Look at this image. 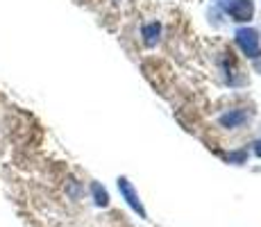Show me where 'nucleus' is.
I'll list each match as a JSON object with an SVG mask.
<instances>
[{
    "label": "nucleus",
    "instance_id": "f257e3e1",
    "mask_svg": "<svg viewBox=\"0 0 261 227\" xmlns=\"http://www.w3.org/2000/svg\"><path fill=\"white\" fill-rule=\"evenodd\" d=\"M237 43L243 50V55H248L250 59L261 57V45H259V32L252 28H241L237 30Z\"/></svg>",
    "mask_w": 261,
    "mask_h": 227
},
{
    "label": "nucleus",
    "instance_id": "f03ea898",
    "mask_svg": "<svg viewBox=\"0 0 261 227\" xmlns=\"http://www.w3.org/2000/svg\"><path fill=\"white\" fill-rule=\"evenodd\" d=\"M118 191H120V195H123L125 200H127V205L132 207L134 211H137L141 218H148V211L143 209V205H141V200H139V195L134 193V186L129 184V180L127 178H118Z\"/></svg>",
    "mask_w": 261,
    "mask_h": 227
},
{
    "label": "nucleus",
    "instance_id": "7ed1b4c3",
    "mask_svg": "<svg viewBox=\"0 0 261 227\" xmlns=\"http://www.w3.org/2000/svg\"><path fill=\"white\" fill-rule=\"evenodd\" d=\"M225 12L234 21H250L254 14V5H252V0H232V3L225 5Z\"/></svg>",
    "mask_w": 261,
    "mask_h": 227
},
{
    "label": "nucleus",
    "instance_id": "20e7f679",
    "mask_svg": "<svg viewBox=\"0 0 261 227\" xmlns=\"http://www.w3.org/2000/svg\"><path fill=\"white\" fill-rule=\"evenodd\" d=\"M248 112L245 109H229V112H225L223 116L218 118V123L223 125V128H239V125H243L245 120H248Z\"/></svg>",
    "mask_w": 261,
    "mask_h": 227
},
{
    "label": "nucleus",
    "instance_id": "39448f33",
    "mask_svg": "<svg viewBox=\"0 0 261 227\" xmlns=\"http://www.w3.org/2000/svg\"><path fill=\"white\" fill-rule=\"evenodd\" d=\"M143 39H145V43H148V45H152L159 39V25L157 23L143 25Z\"/></svg>",
    "mask_w": 261,
    "mask_h": 227
},
{
    "label": "nucleus",
    "instance_id": "423d86ee",
    "mask_svg": "<svg viewBox=\"0 0 261 227\" xmlns=\"http://www.w3.org/2000/svg\"><path fill=\"white\" fill-rule=\"evenodd\" d=\"M91 191H93L95 205H100V207H107V205H109V195H107V191H105L102 186L98 184V182H93V184H91Z\"/></svg>",
    "mask_w": 261,
    "mask_h": 227
},
{
    "label": "nucleus",
    "instance_id": "0eeeda50",
    "mask_svg": "<svg viewBox=\"0 0 261 227\" xmlns=\"http://www.w3.org/2000/svg\"><path fill=\"white\" fill-rule=\"evenodd\" d=\"M254 153H257V155H259V157H261V139L257 141V148H254Z\"/></svg>",
    "mask_w": 261,
    "mask_h": 227
},
{
    "label": "nucleus",
    "instance_id": "6e6552de",
    "mask_svg": "<svg viewBox=\"0 0 261 227\" xmlns=\"http://www.w3.org/2000/svg\"><path fill=\"white\" fill-rule=\"evenodd\" d=\"M216 3H220V5H227V3H232V0H216Z\"/></svg>",
    "mask_w": 261,
    "mask_h": 227
}]
</instances>
